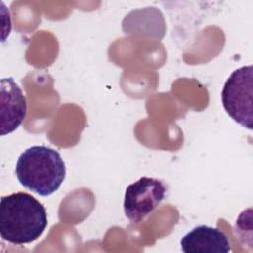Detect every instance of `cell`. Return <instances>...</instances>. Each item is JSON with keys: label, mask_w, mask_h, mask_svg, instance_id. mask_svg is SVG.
I'll list each match as a JSON object with an SVG mask.
<instances>
[{"label": "cell", "mask_w": 253, "mask_h": 253, "mask_svg": "<svg viewBox=\"0 0 253 253\" xmlns=\"http://www.w3.org/2000/svg\"><path fill=\"white\" fill-rule=\"evenodd\" d=\"M47 225L45 208L32 195L17 192L0 200V235L22 245L38 239Z\"/></svg>", "instance_id": "1"}, {"label": "cell", "mask_w": 253, "mask_h": 253, "mask_svg": "<svg viewBox=\"0 0 253 253\" xmlns=\"http://www.w3.org/2000/svg\"><path fill=\"white\" fill-rule=\"evenodd\" d=\"M65 172L59 152L44 145L26 149L19 156L15 169L22 186L43 197L58 190L64 181Z\"/></svg>", "instance_id": "2"}, {"label": "cell", "mask_w": 253, "mask_h": 253, "mask_svg": "<svg viewBox=\"0 0 253 253\" xmlns=\"http://www.w3.org/2000/svg\"><path fill=\"white\" fill-rule=\"evenodd\" d=\"M252 65L234 70L224 83L221 100L226 113L242 126L252 129Z\"/></svg>", "instance_id": "3"}, {"label": "cell", "mask_w": 253, "mask_h": 253, "mask_svg": "<svg viewBox=\"0 0 253 253\" xmlns=\"http://www.w3.org/2000/svg\"><path fill=\"white\" fill-rule=\"evenodd\" d=\"M166 186L158 179L142 177L125 192L124 211L132 223H139L164 200Z\"/></svg>", "instance_id": "4"}, {"label": "cell", "mask_w": 253, "mask_h": 253, "mask_svg": "<svg viewBox=\"0 0 253 253\" xmlns=\"http://www.w3.org/2000/svg\"><path fill=\"white\" fill-rule=\"evenodd\" d=\"M26 115L27 102L19 85L12 77L1 79V135L17 129Z\"/></svg>", "instance_id": "5"}, {"label": "cell", "mask_w": 253, "mask_h": 253, "mask_svg": "<svg viewBox=\"0 0 253 253\" xmlns=\"http://www.w3.org/2000/svg\"><path fill=\"white\" fill-rule=\"evenodd\" d=\"M185 253H228L231 246L226 234L218 228L207 225L196 226L181 239Z\"/></svg>", "instance_id": "6"}]
</instances>
